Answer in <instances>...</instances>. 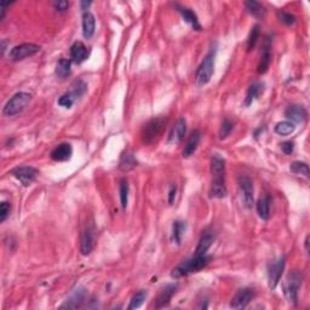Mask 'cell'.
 I'll return each mask as SVG.
<instances>
[{"instance_id": "cell-1", "label": "cell", "mask_w": 310, "mask_h": 310, "mask_svg": "<svg viewBox=\"0 0 310 310\" xmlns=\"http://www.w3.org/2000/svg\"><path fill=\"white\" fill-rule=\"evenodd\" d=\"M211 257L207 255H195L194 257H191L187 261L182 262L179 266H177L171 273V276L174 279L184 278V276L193 274V273H198L201 269H204L205 267L210 263Z\"/></svg>"}, {"instance_id": "cell-2", "label": "cell", "mask_w": 310, "mask_h": 310, "mask_svg": "<svg viewBox=\"0 0 310 310\" xmlns=\"http://www.w3.org/2000/svg\"><path fill=\"white\" fill-rule=\"evenodd\" d=\"M215 58L216 50H211L200 63L195 73V85L198 87H202L210 83L215 72Z\"/></svg>"}, {"instance_id": "cell-3", "label": "cell", "mask_w": 310, "mask_h": 310, "mask_svg": "<svg viewBox=\"0 0 310 310\" xmlns=\"http://www.w3.org/2000/svg\"><path fill=\"white\" fill-rule=\"evenodd\" d=\"M30 100H32V96L28 92H17L7 101L4 109H2V113L6 117H15V115L24 111V108L29 104Z\"/></svg>"}, {"instance_id": "cell-4", "label": "cell", "mask_w": 310, "mask_h": 310, "mask_svg": "<svg viewBox=\"0 0 310 310\" xmlns=\"http://www.w3.org/2000/svg\"><path fill=\"white\" fill-rule=\"evenodd\" d=\"M302 274L297 270H293V272L289 273L287 275L286 281L284 284V295L286 297V300L290 303L297 306L298 302V291H300L302 286Z\"/></svg>"}, {"instance_id": "cell-5", "label": "cell", "mask_w": 310, "mask_h": 310, "mask_svg": "<svg viewBox=\"0 0 310 310\" xmlns=\"http://www.w3.org/2000/svg\"><path fill=\"white\" fill-rule=\"evenodd\" d=\"M165 124H166V118H162V117L155 118V119H152L151 121H148L142 130L143 142L147 143V145L153 142L155 138L161 134Z\"/></svg>"}, {"instance_id": "cell-6", "label": "cell", "mask_w": 310, "mask_h": 310, "mask_svg": "<svg viewBox=\"0 0 310 310\" xmlns=\"http://www.w3.org/2000/svg\"><path fill=\"white\" fill-rule=\"evenodd\" d=\"M285 266H286V259H285L284 256L273 261L268 266V284H269V289H276V286L280 283L281 276L284 274Z\"/></svg>"}, {"instance_id": "cell-7", "label": "cell", "mask_w": 310, "mask_h": 310, "mask_svg": "<svg viewBox=\"0 0 310 310\" xmlns=\"http://www.w3.org/2000/svg\"><path fill=\"white\" fill-rule=\"evenodd\" d=\"M40 51V46L33 43L19 44L17 46L12 47L10 51V60L13 62L23 61L28 57H32Z\"/></svg>"}, {"instance_id": "cell-8", "label": "cell", "mask_w": 310, "mask_h": 310, "mask_svg": "<svg viewBox=\"0 0 310 310\" xmlns=\"http://www.w3.org/2000/svg\"><path fill=\"white\" fill-rule=\"evenodd\" d=\"M239 188H240L241 199L244 202V206L246 208H252L253 206V182L247 174H240L238 178Z\"/></svg>"}, {"instance_id": "cell-9", "label": "cell", "mask_w": 310, "mask_h": 310, "mask_svg": "<svg viewBox=\"0 0 310 310\" xmlns=\"http://www.w3.org/2000/svg\"><path fill=\"white\" fill-rule=\"evenodd\" d=\"M11 174L17 179L18 182H21L24 187L32 184L35 181L36 177L39 176V171L36 168L32 167V166H18L15 167L11 171Z\"/></svg>"}, {"instance_id": "cell-10", "label": "cell", "mask_w": 310, "mask_h": 310, "mask_svg": "<svg viewBox=\"0 0 310 310\" xmlns=\"http://www.w3.org/2000/svg\"><path fill=\"white\" fill-rule=\"evenodd\" d=\"M96 242V229L94 224L87 225L83 230L80 236V252L81 255L87 256L92 252Z\"/></svg>"}, {"instance_id": "cell-11", "label": "cell", "mask_w": 310, "mask_h": 310, "mask_svg": "<svg viewBox=\"0 0 310 310\" xmlns=\"http://www.w3.org/2000/svg\"><path fill=\"white\" fill-rule=\"evenodd\" d=\"M256 293L255 290L250 289V287H245V289L239 290L235 293V296L232 298L230 302V308L233 309H244L251 303V301L255 298Z\"/></svg>"}, {"instance_id": "cell-12", "label": "cell", "mask_w": 310, "mask_h": 310, "mask_svg": "<svg viewBox=\"0 0 310 310\" xmlns=\"http://www.w3.org/2000/svg\"><path fill=\"white\" fill-rule=\"evenodd\" d=\"M272 39L269 36H267L264 39L263 46H262V53H261V60H259L258 63V73L259 74H264V73L268 72L269 69V64L270 61H272Z\"/></svg>"}, {"instance_id": "cell-13", "label": "cell", "mask_w": 310, "mask_h": 310, "mask_svg": "<svg viewBox=\"0 0 310 310\" xmlns=\"http://www.w3.org/2000/svg\"><path fill=\"white\" fill-rule=\"evenodd\" d=\"M86 298V290L84 287H78L74 291L72 292V295L69 296L68 300L64 302L61 306V309H77L80 308L81 304L84 303Z\"/></svg>"}, {"instance_id": "cell-14", "label": "cell", "mask_w": 310, "mask_h": 310, "mask_svg": "<svg viewBox=\"0 0 310 310\" xmlns=\"http://www.w3.org/2000/svg\"><path fill=\"white\" fill-rule=\"evenodd\" d=\"M177 289H178V285L177 284H171L164 287V289L161 290V292L159 293V296H157L156 301H155V308L161 309L167 307L168 304H170L171 300H172L173 296L176 295Z\"/></svg>"}, {"instance_id": "cell-15", "label": "cell", "mask_w": 310, "mask_h": 310, "mask_svg": "<svg viewBox=\"0 0 310 310\" xmlns=\"http://www.w3.org/2000/svg\"><path fill=\"white\" fill-rule=\"evenodd\" d=\"M216 239V233L213 232L212 229H205L202 232L201 236H200L199 242H198V246L195 249V255H206V252L210 250V247L212 246L213 241Z\"/></svg>"}, {"instance_id": "cell-16", "label": "cell", "mask_w": 310, "mask_h": 310, "mask_svg": "<svg viewBox=\"0 0 310 310\" xmlns=\"http://www.w3.org/2000/svg\"><path fill=\"white\" fill-rule=\"evenodd\" d=\"M285 117L287 118L291 123H303L308 118V113L307 109L303 106L300 104H291V106L287 107V109L285 111Z\"/></svg>"}, {"instance_id": "cell-17", "label": "cell", "mask_w": 310, "mask_h": 310, "mask_svg": "<svg viewBox=\"0 0 310 310\" xmlns=\"http://www.w3.org/2000/svg\"><path fill=\"white\" fill-rule=\"evenodd\" d=\"M228 190L225 185V177H212L210 187V198L223 199L227 196Z\"/></svg>"}, {"instance_id": "cell-18", "label": "cell", "mask_w": 310, "mask_h": 310, "mask_svg": "<svg viewBox=\"0 0 310 310\" xmlns=\"http://www.w3.org/2000/svg\"><path fill=\"white\" fill-rule=\"evenodd\" d=\"M185 132H187V121H185L184 118H181L168 135V143L177 145V143L182 142V140L185 136Z\"/></svg>"}, {"instance_id": "cell-19", "label": "cell", "mask_w": 310, "mask_h": 310, "mask_svg": "<svg viewBox=\"0 0 310 310\" xmlns=\"http://www.w3.org/2000/svg\"><path fill=\"white\" fill-rule=\"evenodd\" d=\"M51 159L53 161L57 162H63L69 160L73 155V148L69 143H61L56 147L55 149L51 152Z\"/></svg>"}, {"instance_id": "cell-20", "label": "cell", "mask_w": 310, "mask_h": 310, "mask_svg": "<svg viewBox=\"0 0 310 310\" xmlns=\"http://www.w3.org/2000/svg\"><path fill=\"white\" fill-rule=\"evenodd\" d=\"M87 56H89V50L81 41H75L70 46V61H73L74 63H83L87 58Z\"/></svg>"}, {"instance_id": "cell-21", "label": "cell", "mask_w": 310, "mask_h": 310, "mask_svg": "<svg viewBox=\"0 0 310 310\" xmlns=\"http://www.w3.org/2000/svg\"><path fill=\"white\" fill-rule=\"evenodd\" d=\"M200 140H201V134H200L199 130H194L190 134L189 138H188L184 149H183V157H190L191 155L195 153L199 147Z\"/></svg>"}, {"instance_id": "cell-22", "label": "cell", "mask_w": 310, "mask_h": 310, "mask_svg": "<svg viewBox=\"0 0 310 310\" xmlns=\"http://www.w3.org/2000/svg\"><path fill=\"white\" fill-rule=\"evenodd\" d=\"M96 30V18L90 11L83 13V35L85 39H91Z\"/></svg>"}, {"instance_id": "cell-23", "label": "cell", "mask_w": 310, "mask_h": 310, "mask_svg": "<svg viewBox=\"0 0 310 310\" xmlns=\"http://www.w3.org/2000/svg\"><path fill=\"white\" fill-rule=\"evenodd\" d=\"M176 7L177 10H178V12L182 15L183 19H184L188 24H190L193 29L201 30V24H200L198 16H196V13L194 12V11L188 9V7L179 6V5H176Z\"/></svg>"}, {"instance_id": "cell-24", "label": "cell", "mask_w": 310, "mask_h": 310, "mask_svg": "<svg viewBox=\"0 0 310 310\" xmlns=\"http://www.w3.org/2000/svg\"><path fill=\"white\" fill-rule=\"evenodd\" d=\"M138 165L137 159L135 157V154L132 152L126 151L121 154L120 161H119V168L123 172H129V171L134 170Z\"/></svg>"}, {"instance_id": "cell-25", "label": "cell", "mask_w": 310, "mask_h": 310, "mask_svg": "<svg viewBox=\"0 0 310 310\" xmlns=\"http://www.w3.org/2000/svg\"><path fill=\"white\" fill-rule=\"evenodd\" d=\"M263 91H264V83L252 84V85L249 87V90H247V92H246V97H245L244 106L250 107L251 104H252L256 100H257L259 96L263 94Z\"/></svg>"}, {"instance_id": "cell-26", "label": "cell", "mask_w": 310, "mask_h": 310, "mask_svg": "<svg viewBox=\"0 0 310 310\" xmlns=\"http://www.w3.org/2000/svg\"><path fill=\"white\" fill-rule=\"evenodd\" d=\"M256 207H257L258 216L261 217L263 221L269 219V216H270V198L269 196L264 195V196H262V198H259Z\"/></svg>"}, {"instance_id": "cell-27", "label": "cell", "mask_w": 310, "mask_h": 310, "mask_svg": "<svg viewBox=\"0 0 310 310\" xmlns=\"http://www.w3.org/2000/svg\"><path fill=\"white\" fill-rule=\"evenodd\" d=\"M245 7H246V10L249 11L251 15L255 16V17L263 18L264 16H266L267 12L266 7H264L261 2L255 1V0H249V1L245 2Z\"/></svg>"}, {"instance_id": "cell-28", "label": "cell", "mask_w": 310, "mask_h": 310, "mask_svg": "<svg viewBox=\"0 0 310 310\" xmlns=\"http://www.w3.org/2000/svg\"><path fill=\"white\" fill-rule=\"evenodd\" d=\"M70 66H72V61L67 60V58H61L56 64V75L60 79L67 78L70 74Z\"/></svg>"}, {"instance_id": "cell-29", "label": "cell", "mask_w": 310, "mask_h": 310, "mask_svg": "<svg viewBox=\"0 0 310 310\" xmlns=\"http://www.w3.org/2000/svg\"><path fill=\"white\" fill-rule=\"evenodd\" d=\"M187 229V223L183 221H174L172 225V240L179 245L182 242V238Z\"/></svg>"}, {"instance_id": "cell-30", "label": "cell", "mask_w": 310, "mask_h": 310, "mask_svg": "<svg viewBox=\"0 0 310 310\" xmlns=\"http://www.w3.org/2000/svg\"><path fill=\"white\" fill-rule=\"evenodd\" d=\"M295 130H296L295 124L289 120L278 123L275 126V132L278 135H280V136H289V135H291Z\"/></svg>"}, {"instance_id": "cell-31", "label": "cell", "mask_w": 310, "mask_h": 310, "mask_svg": "<svg viewBox=\"0 0 310 310\" xmlns=\"http://www.w3.org/2000/svg\"><path fill=\"white\" fill-rule=\"evenodd\" d=\"M147 296H148V292H147L146 290H140V291L136 292L134 296H132L131 302H130V306L128 307V308L130 310L140 308V307L145 303Z\"/></svg>"}, {"instance_id": "cell-32", "label": "cell", "mask_w": 310, "mask_h": 310, "mask_svg": "<svg viewBox=\"0 0 310 310\" xmlns=\"http://www.w3.org/2000/svg\"><path fill=\"white\" fill-rule=\"evenodd\" d=\"M120 202L123 210H125L129 202V182L126 178H123L120 181Z\"/></svg>"}, {"instance_id": "cell-33", "label": "cell", "mask_w": 310, "mask_h": 310, "mask_svg": "<svg viewBox=\"0 0 310 310\" xmlns=\"http://www.w3.org/2000/svg\"><path fill=\"white\" fill-rule=\"evenodd\" d=\"M86 91H87V85H86V84L84 83L83 80H77L72 85V90H70L69 94L72 95L73 97L75 98V100H78V98H80L81 96L85 95Z\"/></svg>"}, {"instance_id": "cell-34", "label": "cell", "mask_w": 310, "mask_h": 310, "mask_svg": "<svg viewBox=\"0 0 310 310\" xmlns=\"http://www.w3.org/2000/svg\"><path fill=\"white\" fill-rule=\"evenodd\" d=\"M290 170L291 172L296 173V174H303L304 177L309 178V166L303 161H295L292 162L291 166H290Z\"/></svg>"}, {"instance_id": "cell-35", "label": "cell", "mask_w": 310, "mask_h": 310, "mask_svg": "<svg viewBox=\"0 0 310 310\" xmlns=\"http://www.w3.org/2000/svg\"><path fill=\"white\" fill-rule=\"evenodd\" d=\"M259 35H261V27H259L258 24H256V26H253L252 30H251L249 35V39H247V50H249V51L255 49L256 44H257L259 39Z\"/></svg>"}, {"instance_id": "cell-36", "label": "cell", "mask_w": 310, "mask_h": 310, "mask_svg": "<svg viewBox=\"0 0 310 310\" xmlns=\"http://www.w3.org/2000/svg\"><path fill=\"white\" fill-rule=\"evenodd\" d=\"M278 17L283 23L286 24V26H293V24L297 22L296 16L292 15L291 12H287V11H279Z\"/></svg>"}, {"instance_id": "cell-37", "label": "cell", "mask_w": 310, "mask_h": 310, "mask_svg": "<svg viewBox=\"0 0 310 310\" xmlns=\"http://www.w3.org/2000/svg\"><path fill=\"white\" fill-rule=\"evenodd\" d=\"M234 125L229 119H224L222 123L221 130H219V140H225L230 135V132L233 131Z\"/></svg>"}, {"instance_id": "cell-38", "label": "cell", "mask_w": 310, "mask_h": 310, "mask_svg": "<svg viewBox=\"0 0 310 310\" xmlns=\"http://www.w3.org/2000/svg\"><path fill=\"white\" fill-rule=\"evenodd\" d=\"M75 102V98L73 97L72 95L69 94V92H67V94L62 95L60 98H58V104H60L61 107H63V108L66 109H70L72 108V106L74 104Z\"/></svg>"}, {"instance_id": "cell-39", "label": "cell", "mask_w": 310, "mask_h": 310, "mask_svg": "<svg viewBox=\"0 0 310 310\" xmlns=\"http://www.w3.org/2000/svg\"><path fill=\"white\" fill-rule=\"evenodd\" d=\"M11 212V206L9 202H1L0 204V222H5L6 221V218L9 217Z\"/></svg>"}, {"instance_id": "cell-40", "label": "cell", "mask_w": 310, "mask_h": 310, "mask_svg": "<svg viewBox=\"0 0 310 310\" xmlns=\"http://www.w3.org/2000/svg\"><path fill=\"white\" fill-rule=\"evenodd\" d=\"M52 6L57 12H66L69 7V2L67 0H56L52 2Z\"/></svg>"}, {"instance_id": "cell-41", "label": "cell", "mask_w": 310, "mask_h": 310, "mask_svg": "<svg viewBox=\"0 0 310 310\" xmlns=\"http://www.w3.org/2000/svg\"><path fill=\"white\" fill-rule=\"evenodd\" d=\"M281 149L285 154H292L293 151H295V143L291 142V141H286V142L281 143Z\"/></svg>"}, {"instance_id": "cell-42", "label": "cell", "mask_w": 310, "mask_h": 310, "mask_svg": "<svg viewBox=\"0 0 310 310\" xmlns=\"http://www.w3.org/2000/svg\"><path fill=\"white\" fill-rule=\"evenodd\" d=\"M176 193H177V187L176 185H172L170 191H168V204L170 205L174 201V198H176Z\"/></svg>"}, {"instance_id": "cell-43", "label": "cell", "mask_w": 310, "mask_h": 310, "mask_svg": "<svg viewBox=\"0 0 310 310\" xmlns=\"http://www.w3.org/2000/svg\"><path fill=\"white\" fill-rule=\"evenodd\" d=\"M90 5H91V1H81L80 2L81 10H83L84 12H86L87 9H89V7H90Z\"/></svg>"}, {"instance_id": "cell-44", "label": "cell", "mask_w": 310, "mask_h": 310, "mask_svg": "<svg viewBox=\"0 0 310 310\" xmlns=\"http://www.w3.org/2000/svg\"><path fill=\"white\" fill-rule=\"evenodd\" d=\"M304 245H306V251L309 252V235H307L306 241H304Z\"/></svg>"}]
</instances>
